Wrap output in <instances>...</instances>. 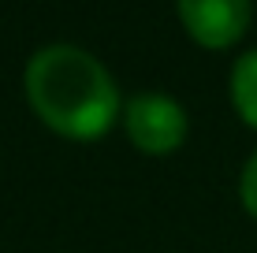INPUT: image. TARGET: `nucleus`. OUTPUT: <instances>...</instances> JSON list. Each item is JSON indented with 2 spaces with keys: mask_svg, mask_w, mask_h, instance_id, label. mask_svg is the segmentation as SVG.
I'll return each instance as SVG.
<instances>
[{
  "mask_svg": "<svg viewBox=\"0 0 257 253\" xmlns=\"http://www.w3.org/2000/svg\"><path fill=\"white\" fill-rule=\"evenodd\" d=\"M238 201H242V208L257 220V149L250 153V160L242 164V175H238Z\"/></svg>",
  "mask_w": 257,
  "mask_h": 253,
  "instance_id": "nucleus-5",
  "label": "nucleus"
},
{
  "mask_svg": "<svg viewBox=\"0 0 257 253\" xmlns=\"http://www.w3.org/2000/svg\"><path fill=\"white\" fill-rule=\"evenodd\" d=\"M183 30L201 49H231L250 30V0H175Z\"/></svg>",
  "mask_w": 257,
  "mask_h": 253,
  "instance_id": "nucleus-3",
  "label": "nucleus"
},
{
  "mask_svg": "<svg viewBox=\"0 0 257 253\" xmlns=\"http://www.w3.org/2000/svg\"><path fill=\"white\" fill-rule=\"evenodd\" d=\"M123 130L127 142L146 156H168L187 142V108L168 93H135L123 104Z\"/></svg>",
  "mask_w": 257,
  "mask_h": 253,
  "instance_id": "nucleus-2",
  "label": "nucleus"
},
{
  "mask_svg": "<svg viewBox=\"0 0 257 253\" xmlns=\"http://www.w3.org/2000/svg\"><path fill=\"white\" fill-rule=\"evenodd\" d=\"M231 104L250 130H257V49L242 52L231 67Z\"/></svg>",
  "mask_w": 257,
  "mask_h": 253,
  "instance_id": "nucleus-4",
  "label": "nucleus"
},
{
  "mask_svg": "<svg viewBox=\"0 0 257 253\" xmlns=\"http://www.w3.org/2000/svg\"><path fill=\"white\" fill-rule=\"evenodd\" d=\"M23 90L34 116L67 142H97L123 116L108 67L78 45H45L30 56Z\"/></svg>",
  "mask_w": 257,
  "mask_h": 253,
  "instance_id": "nucleus-1",
  "label": "nucleus"
}]
</instances>
